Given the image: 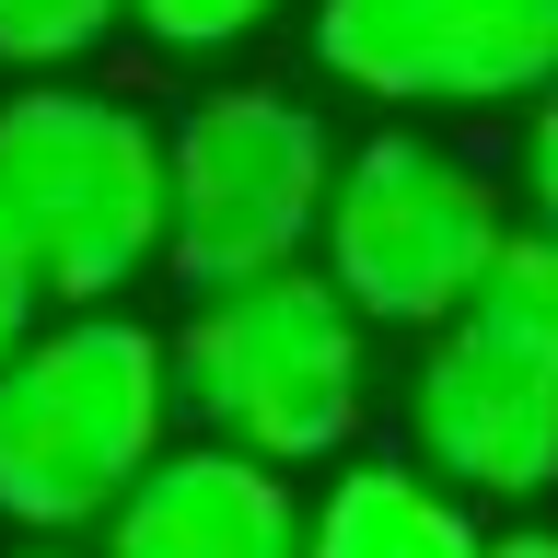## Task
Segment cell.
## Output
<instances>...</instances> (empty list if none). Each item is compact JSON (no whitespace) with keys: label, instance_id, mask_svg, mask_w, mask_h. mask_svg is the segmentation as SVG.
<instances>
[{"label":"cell","instance_id":"6da1fadb","mask_svg":"<svg viewBox=\"0 0 558 558\" xmlns=\"http://www.w3.org/2000/svg\"><path fill=\"white\" fill-rule=\"evenodd\" d=\"M174 418V326H140L129 303H59L0 361V523L105 535V512L163 465Z\"/></svg>","mask_w":558,"mask_h":558},{"label":"cell","instance_id":"7a4b0ae2","mask_svg":"<svg viewBox=\"0 0 558 558\" xmlns=\"http://www.w3.org/2000/svg\"><path fill=\"white\" fill-rule=\"evenodd\" d=\"M0 221L24 233L47 303H117L163 268L174 233V129L82 70L0 94Z\"/></svg>","mask_w":558,"mask_h":558},{"label":"cell","instance_id":"3957f363","mask_svg":"<svg viewBox=\"0 0 558 558\" xmlns=\"http://www.w3.org/2000/svg\"><path fill=\"white\" fill-rule=\"evenodd\" d=\"M174 396H186V430L209 442H244L268 465H338L361 453V418H373V314L314 256L233 291H186Z\"/></svg>","mask_w":558,"mask_h":558},{"label":"cell","instance_id":"277c9868","mask_svg":"<svg viewBox=\"0 0 558 558\" xmlns=\"http://www.w3.org/2000/svg\"><path fill=\"white\" fill-rule=\"evenodd\" d=\"M512 209L523 198L477 163V151H453L442 129L396 117V129H373V140L338 151V198H326L314 268L338 279L373 326L430 338V326H453V314L500 279V256H512V233H523Z\"/></svg>","mask_w":558,"mask_h":558},{"label":"cell","instance_id":"5b68a950","mask_svg":"<svg viewBox=\"0 0 558 558\" xmlns=\"http://www.w3.org/2000/svg\"><path fill=\"white\" fill-rule=\"evenodd\" d=\"M326 198H338V129L291 82H209L174 117L163 279L174 291H233V279L303 268L326 244Z\"/></svg>","mask_w":558,"mask_h":558},{"label":"cell","instance_id":"8992f818","mask_svg":"<svg viewBox=\"0 0 558 558\" xmlns=\"http://www.w3.org/2000/svg\"><path fill=\"white\" fill-rule=\"evenodd\" d=\"M303 47L384 117H488L558 82V0H314Z\"/></svg>","mask_w":558,"mask_h":558},{"label":"cell","instance_id":"52a82bcc","mask_svg":"<svg viewBox=\"0 0 558 558\" xmlns=\"http://www.w3.org/2000/svg\"><path fill=\"white\" fill-rule=\"evenodd\" d=\"M408 453L430 477H453L477 512L547 500L558 488V349L523 338L488 303L430 326L408 361Z\"/></svg>","mask_w":558,"mask_h":558},{"label":"cell","instance_id":"ba28073f","mask_svg":"<svg viewBox=\"0 0 558 558\" xmlns=\"http://www.w3.org/2000/svg\"><path fill=\"white\" fill-rule=\"evenodd\" d=\"M291 477H303V465H268V453H244V442L186 430V442H163V465L105 512L94 558H303L314 500Z\"/></svg>","mask_w":558,"mask_h":558},{"label":"cell","instance_id":"9c48e42d","mask_svg":"<svg viewBox=\"0 0 558 558\" xmlns=\"http://www.w3.org/2000/svg\"><path fill=\"white\" fill-rule=\"evenodd\" d=\"M303 558H488V523L418 453H338V477L314 488Z\"/></svg>","mask_w":558,"mask_h":558},{"label":"cell","instance_id":"30bf717a","mask_svg":"<svg viewBox=\"0 0 558 558\" xmlns=\"http://www.w3.org/2000/svg\"><path fill=\"white\" fill-rule=\"evenodd\" d=\"M105 35H129V0H0V70L12 82L82 70Z\"/></svg>","mask_w":558,"mask_h":558},{"label":"cell","instance_id":"8fae6325","mask_svg":"<svg viewBox=\"0 0 558 558\" xmlns=\"http://www.w3.org/2000/svg\"><path fill=\"white\" fill-rule=\"evenodd\" d=\"M291 0H129V35H151L163 59H221V47H256Z\"/></svg>","mask_w":558,"mask_h":558},{"label":"cell","instance_id":"7c38bea8","mask_svg":"<svg viewBox=\"0 0 558 558\" xmlns=\"http://www.w3.org/2000/svg\"><path fill=\"white\" fill-rule=\"evenodd\" d=\"M477 303H488V314H512L523 338H547V349H558V233H547V221H523V233H512V256H500V279H488Z\"/></svg>","mask_w":558,"mask_h":558},{"label":"cell","instance_id":"4fadbf2b","mask_svg":"<svg viewBox=\"0 0 558 558\" xmlns=\"http://www.w3.org/2000/svg\"><path fill=\"white\" fill-rule=\"evenodd\" d=\"M512 186H523V209L558 233V82L535 105H523V151H512Z\"/></svg>","mask_w":558,"mask_h":558},{"label":"cell","instance_id":"5bb4252c","mask_svg":"<svg viewBox=\"0 0 558 558\" xmlns=\"http://www.w3.org/2000/svg\"><path fill=\"white\" fill-rule=\"evenodd\" d=\"M35 326H47V279H35L24 233H12V221H0V361H12V349L35 338Z\"/></svg>","mask_w":558,"mask_h":558},{"label":"cell","instance_id":"9a60e30c","mask_svg":"<svg viewBox=\"0 0 558 558\" xmlns=\"http://www.w3.org/2000/svg\"><path fill=\"white\" fill-rule=\"evenodd\" d=\"M488 558H558V523H512V535H488Z\"/></svg>","mask_w":558,"mask_h":558},{"label":"cell","instance_id":"2e32d148","mask_svg":"<svg viewBox=\"0 0 558 558\" xmlns=\"http://www.w3.org/2000/svg\"><path fill=\"white\" fill-rule=\"evenodd\" d=\"M12 558H94V547H82V535H24Z\"/></svg>","mask_w":558,"mask_h":558}]
</instances>
